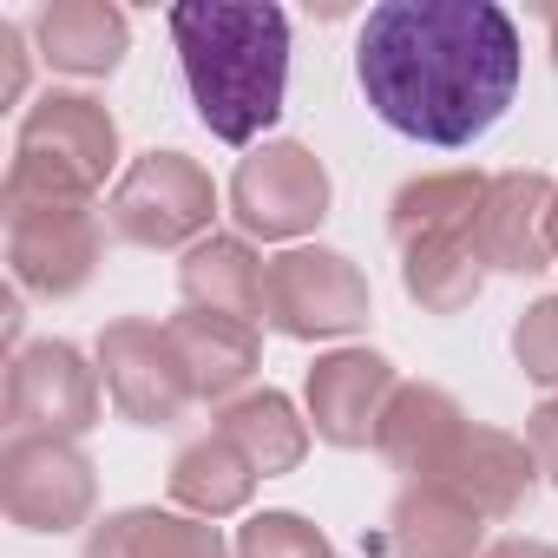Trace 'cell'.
Returning a JSON list of instances; mask_svg holds the SVG:
<instances>
[{
  "label": "cell",
  "instance_id": "cell-1",
  "mask_svg": "<svg viewBox=\"0 0 558 558\" xmlns=\"http://www.w3.org/2000/svg\"><path fill=\"white\" fill-rule=\"evenodd\" d=\"M355 80L388 132L460 151L519 99V21L493 0H388L355 34Z\"/></svg>",
  "mask_w": 558,
  "mask_h": 558
},
{
  "label": "cell",
  "instance_id": "cell-2",
  "mask_svg": "<svg viewBox=\"0 0 558 558\" xmlns=\"http://www.w3.org/2000/svg\"><path fill=\"white\" fill-rule=\"evenodd\" d=\"M197 125L223 145H250L283 119L290 21L269 0H178L165 14Z\"/></svg>",
  "mask_w": 558,
  "mask_h": 558
},
{
  "label": "cell",
  "instance_id": "cell-3",
  "mask_svg": "<svg viewBox=\"0 0 558 558\" xmlns=\"http://www.w3.org/2000/svg\"><path fill=\"white\" fill-rule=\"evenodd\" d=\"M375 290L355 256L329 243H290L283 256H269L263 276V323L290 342H342L368 329Z\"/></svg>",
  "mask_w": 558,
  "mask_h": 558
},
{
  "label": "cell",
  "instance_id": "cell-4",
  "mask_svg": "<svg viewBox=\"0 0 558 558\" xmlns=\"http://www.w3.org/2000/svg\"><path fill=\"white\" fill-rule=\"evenodd\" d=\"M217 184L184 151H145L119 171L106 197V230L132 250H191L217 223Z\"/></svg>",
  "mask_w": 558,
  "mask_h": 558
},
{
  "label": "cell",
  "instance_id": "cell-5",
  "mask_svg": "<svg viewBox=\"0 0 558 558\" xmlns=\"http://www.w3.org/2000/svg\"><path fill=\"white\" fill-rule=\"evenodd\" d=\"M329 197H336L329 165L296 138H263L230 178V217L243 236H263V243L310 236L329 217Z\"/></svg>",
  "mask_w": 558,
  "mask_h": 558
},
{
  "label": "cell",
  "instance_id": "cell-6",
  "mask_svg": "<svg viewBox=\"0 0 558 558\" xmlns=\"http://www.w3.org/2000/svg\"><path fill=\"white\" fill-rule=\"evenodd\" d=\"M99 362L73 342H34L8 362V440H86L99 427Z\"/></svg>",
  "mask_w": 558,
  "mask_h": 558
},
{
  "label": "cell",
  "instance_id": "cell-7",
  "mask_svg": "<svg viewBox=\"0 0 558 558\" xmlns=\"http://www.w3.org/2000/svg\"><path fill=\"white\" fill-rule=\"evenodd\" d=\"M93 362H99V381H106V401L132 421V427H171L184 421V408L197 401L191 388V368L171 342L165 323H145V316H119L99 329L93 342Z\"/></svg>",
  "mask_w": 558,
  "mask_h": 558
},
{
  "label": "cell",
  "instance_id": "cell-8",
  "mask_svg": "<svg viewBox=\"0 0 558 558\" xmlns=\"http://www.w3.org/2000/svg\"><path fill=\"white\" fill-rule=\"evenodd\" d=\"M99 473L80 440H8L0 447V512L21 532H80L93 525Z\"/></svg>",
  "mask_w": 558,
  "mask_h": 558
},
{
  "label": "cell",
  "instance_id": "cell-9",
  "mask_svg": "<svg viewBox=\"0 0 558 558\" xmlns=\"http://www.w3.org/2000/svg\"><path fill=\"white\" fill-rule=\"evenodd\" d=\"M106 256V223L99 210H40V217H14L8 223V283L21 296L40 303H66L80 296Z\"/></svg>",
  "mask_w": 558,
  "mask_h": 558
},
{
  "label": "cell",
  "instance_id": "cell-10",
  "mask_svg": "<svg viewBox=\"0 0 558 558\" xmlns=\"http://www.w3.org/2000/svg\"><path fill=\"white\" fill-rule=\"evenodd\" d=\"M551 223H558V184L545 171H499L473 217V250L499 276H538L558 269Z\"/></svg>",
  "mask_w": 558,
  "mask_h": 558
},
{
  "label": "cell",
  "instance_id": "cell-11",
  "mask_svg": "<svg viewBox=\"0 0 558 558\" xmlns=\"http://www.w3.org/2000/svg\"><path fill=\"white\" fill-rule=\"evenodd\" d=\"M395 388H401V375H395V362L381 349H329V355H316L310 388H303L316 440H329V447H375V427H381Z\"/></svg>",
  "mask_w": 558,
  "mask_h": 558
},
{
  "label": "cell",
  "instance_id": "cell-12",
  "mask_svg": "<svg viewBox=\"0 0 558 558\" xmlns=\"http://www.w3.org/2000/svg\"><path fill=\"white\" fill-rule=\"evenodd\" d=\"M14 151H34V158H53L60 171H73L80 184H106L119 171V119L106 112V99L93 93H47L21 112V132H14Z\"/></svg>",
  "mask_w": 558,
  "mask_h": 558
},
{
  "label": "cell",
  "instance_id": "cell-13",
  "mask_svg": "<svg viewBox=\"0 0 558 558\" xmlns=\"http://www.w3.org/2000/svg\"><path fill=\"white\" fill-rule=\"evenodd\" d=\"M466 427H473V421H466V408H460L447 388H434V381H401L395 401H388V414H381V427H375V453H381L395 473H408V480H440V473L453 466Z\"/></svg>",
  "mask_w": 558,
  "mask_h": 558
},
{
  "label": "cell",
  "instance_id": "cell-14",
  "mask_svg": "<svg viewBox=\"0 0 558 558\" xmlns=\"http://www.w3.org/2000/svg\"><path fill=\"white\" fill-rule=\"evenodd\" d=\"M486 512L447 486V480H408L388 506V545L395 558H480L486 551Z\"/></svg>",
  "mask_w": 558,
  "mask_h": 558
},
{
  "label": "cell",
  "instance_id": "cell-15",
  "mask_svg": "<svg viewBox=\"0 0 558 558\" xmlns=\"http://www.w3.org/2000/svg\"><path fill=\"white\" fill-rule=\"evenodd\" d=\"M80 558H236L217 519H191L178 506H125L86 532Z\"/></svg>",
  "mask_w": 558,
  "mask_h": 558
},
{
  "label": "cell",
  "instance_id": "cell-16",
  "mask_svg": "<svg viewBox=\"0 0 558 558\" xmlns=\"http://www.w3.org/2000/svg\"><path fill=\"white\" fill-rule=\"evenodd\" d=\"M165 329H171V342H178V355H184V368H191L197 401H217V408H223V401L250 395V381H256V368H263V336H256V323L178 310Z\"/></svg>",
  "mask_w": 558,
  "mask_h": 558
},
{
  "label": "cell",
  "instance_id": "cell-17",
  "mask_svg": "<svg viewBox=\"0 0 558 558\" xmlns=\"http://www.w3.org/2000/svg\"><path fill=\"white\" fill-rule=\"evenodd\" d=\"M34 47L53 73L73 80H106L119 73L125 47H132V21L106 0H47L34 14Z\"/></svg>",
  "mask_w": 558,
  "mask_h": 558
},
{
  "label": "cell",
  "instance_id": "cell-18",
  "mask_svg": "<svg viewBox=\"0 0 558 558\" xmlns=\"http://www.w3.org/2000/svg\"><path fill=\"white\" fill-rule=\"evenodd\" d=\"M447 486H460L486 519H519L525 506H532V493H538V460H532V447L519 440V434H506V427H466V440H460V453H453V466L440 473Z\"/></svg>",
  "mask_w": 558,
  "mask_h": 558
},
{
  "label": "cell",
  "instance_id": "cell-19",
  "mask_svg": "<svg viewBox=\"0 0 558 558\" xmlns=\"http://www.w3.org/2000/svg\"><path fill=\"white\" fill-rule=\"evenodd\" d=\"M263 276H269V263L250 250V236L210 230V236L191 243L184 263H178V296H184V310L256 323V316H263Z\"/></svg>",
  "mask_w": 558,
  "mask_h": 558
},
{
  "label": "cell",
  "instance_id": "cell-20",
  "mask_svg": "<svg viewBox=\"0 0 558 558\" xmlns=\"http://www.w3.org/2000/svg\"><path fill=\"white\" fill-rule=\"evenodd\" d=\"M217 434L250 460L256 480L296 473V466L310 460V440H316L310 414H296V401H290L283 388H250V395L223 401V408H217Z\"/></svg>",
  "mask_w": 558,
  "mask_h": 558
},
{
  "label": "cell",
  "instance_id": "cell-21",
  "mask_svg": "<svg viewBox=\"0 0 558 558\" xmlns=\"http://www.w3.org/2000/svg\"><path fill=\"white\" fill-rule=\"evenodd\" d=\"M486 171L460 165V171H421L388 197V236L408 250L421 236H473V217L486 204Z\"/></svg>",
  "mask_w": 558,
  "mask_h": 558
},
{
  "label": "cell",
  "instance_id": "cell-22",
  "mask_svg": "<svg viewBox=\"0 0 558 558\" xmlns=\"http://www.w3.org/2000/svg\"><path fill=\"white\" fill-rule=\"evenodd\" d=\"M250 493H256V473H250V460L217 427L204 440L178 447V460H171V506L178 512H191V519H230V512L250 506Z\"/></svg>",
  "mask_w": 558,
  "mask_h": 558
},
{
  "label": "cell",
  "instance_id": "cell-23",
  "mask_svg": "<svg viewBox=\"0 0 558 558\" xmlns=\"http://www.w3.org/2000/svg\"><path fill=\"white\" fill-rule=\"evenodd\" d=\"M401 290L427 316L473 310L480 290H486V263H480L473 236H421V243H408L401 250Z\"/></svg>",
  "mask_w": 558,
  "mask_h": 558
},
{
  "label": "cell",
  "instance_id": "cell-24",
  "mask_svg": "<svg viewBox=\"0 0 558 558\" xmlns=\"http://www.w3.org/2000/svg\"><path fill=\"white\" fill-rule=\"evenodd\" d=\"M99 191L80 184L73 171H60L53 158H34V151H14L8 165V184H0V217H40V210H86Z\"/></svg>",
  "mask_w": 558,
  "mask_h": 558
},
{
  "label": "cell",
  "instance_id": "cell-25",
  "mask_svg": "<svg viewBox=\"0 0 558 558\" xmlns=\"http://www.w3.org/2000/svg\"><path fill=\"white\" fill-rule=\"evenodd\" d=\"M236 558H336L329 532L290 506H276V512H256L243 532H236Z\"/></svg>",
  "mask_w": 558,
  "mask_h": 558
},
{
  "label": "cell",
  "instance_id": "cell-26",
  "mask_svg": "<svg viewBox=\"0 0 558 558\" xmlns=\"http://www.w3.org/2000/svg\"><path fill=\"white\" fill-rule=\"evenodd\" d=\"M512 362L525 368V381L558 395V290L538 296L519 323H512Z\"/></svg>",
  "mask_w": 558,
  "mask_h": 558
},
{
  "label": "cell",
  "instance_id": "cell-27",
  "mask_svg": "<svg viewBox=\"0 0 558 558\" xmlns=\"http://www.w3.org/2000/svg\"><path fill=\"white\" fill-rule=\"evenodd\" d=\"M525 447H532V460H538V473L558 486V395H545L532 414H525Z\"/></svg>",
  "mask_w": 558,
  "mask_h": 558
},
{
  "label": "cell",
  "instance_id": "cell-28",
  "mask_svg": "<svg viewBox=\"0 0 558 558\" xmlns=\"http://www.w3.org/2000/svg\"><path fill=\"white\" fill-rule=\"evenodd\" d=\"M27 93V27L0 21V106H21Z\"/></svg>",
  "mask_w": 558,
  "mask_h": 558
},
{
  "label": "cell",
  "instance_id": "cell-29",
  "mask_svg": "<svg viewBox=\"0 0 558 558\" xmlns=\"http://www.w3.org/2000/svg\"><path fill=\"white\" fill-rule=\"evenodd\" d=\"M480 558H558V545H545V538H493Z\"/></svg>",
  "mask_w": 558,
  "mask_h": 558
},
{
  "label": "cell",
  "instance_id": "cell-30",
  "mask_svg": "<svg viewBox=\"0 0 558 558\" xmlns=\"http://www.w3.org/2000/svg\"><path fill=\"white\" fill-rule=\"evenodd\" d=\"M545 40H551V66H558V8H545Z\"/></svg>",
  "mask_w": 558,
  "mask_h": 558
},
{
  "label": "cell",
  "instance_id": "cell-31",
  "mask_svg": "<svg viewBox=\"0 0 558 558\" xmlns=\"http://www.w3.org/2000/svg\"><path fill=\"white\" fill-rule=\"evenodd\" d=\"M551 243H558V223H551Z\"/></svg>",
  "mask_w": 558,
  "mask_h": 558
}]
</instances>
